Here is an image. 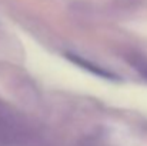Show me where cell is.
I'll return each instance as SVG.
<instances>
[{
  "mask_svg": "<svg viewBox=\"0 0 147 146\" xmlns=\"http://www.w3.org/2000/svg\"><path fill=\"white\" fill-rule=\"evenodd\" d=\"M66 57H67L70 62H73L74 65L83 67L84 70L92 72L93 75H96V76H98V77H103V79H107V80H119V76H117V75H114L113 72L107 70L106 67H101V66H98V65H96V63H93V62H90V60L82 57L80 54L66 53Z\"/></svg>",
  "mask_w": 147,
  "mask_h": 146,
  "instance_id": "obj_1",
  "label": "cell"
},
{
  "mask_svg": "<svg viewBox=\"0 0 147 146\" xmlns=\"http://www.w3.org/2000/svg\"><path fill=\"white\" fill-rule=\"evenodd\" d=\"M142 73H143V75H144V76L147 77V67H146V69H143V70H142Z\"/></svg>",
  "mask_w": 147,
  "mask_h": 146,
  "instance_id": "obj_2",
  "label": "cell"
}]
</instances>
